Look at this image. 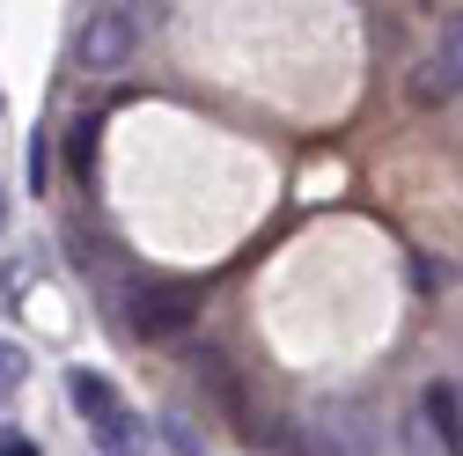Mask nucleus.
Masks as SVG:
<instances>
[{
    "label": "nucleus",
    "instance_id": "f257e3e1",
    "mask_svg": "<svg viewBox=\"0 0 463 456\" xmlns=\"http://www.w3.org/2000/svg\"><path fill=\"white\" fill-rule=\"evenodd\" d=\"M302 456H375V413L361 397H324L302 413Z\"/></svg>",
    "mask_w": 463,
    "mask_h": 456
},
{
    "label": "nucleus",
    "instance_id": "f03ea898",
    "mask_svg": "<svg viewBox=\"0 0 463 456\" xmlns=\"http://www.w3.org/2000/svg\"><path fill=\"white\" fill-rule=\"evenodd\" d=\"M147 8H96L81 30H74V60L89 67V74H118L133 52H140V37H147Z\"/></svg>",
    "mask_w": 463,
    "mask_h": 456
},
{
    "label": "nucleus",
    "instance_id": "7ed1b4c3",
    "mask_svg": "<svg viewBox=\"0 0 463 456\" xmlns=\"http://www.w3.org/2000/svg\"><path fill=\"white\" fill-rule=\"evenodd\" d=\"M199 309H206V295L192 288V280H140V288L126 295V324L140 338H177V331L199 324Z\"/></svg>",
    "mask_w": 463,
    "mask_h": 456
},
{
    "label": "nucleus",
    "instance_id": "20e7f679",
    "mask_svg": "<svg viewBox=\"0 0 463 456\" xmlns=\"http://www.w3.org/2000/svg\"><path fill=\"white\" fill-rule=\"evenodd\" d=\"M463 96V15L441 23V37L420 52V67H412V103H456Z\"/></svg>",
    "mask_w": 463,
    "mask_h": 456
},
{
    "label": "nucleus",
    "instance_id": "39448f33",
    "mask_svg": "<svg viewBox=\"0 0 463 456\" xmlns=\"http://www.w3.org/2000/svg\"><path fill=\"white\" fill-rule=\"evenodd\" d=\"M420 420L449 442V456H463V390L456 383H427L420 390Z\"/></svg>",
    "mask_w": 463,
    "mask_h": 456
},
{
    "label": "nucleus",
    "instance_id": "423d86ee",
    "mask_svg": "<svg viewBox=\"0 0 463 456\" xmlns=\"http://www.w3.org/2000/svg\"><path fill=\"white\" fill-rule=\"evenodd\" d=\"M67 397H74V413H81L89 427H110V420L126 413V405H118V390H110L96 368H74V375H67Z\"/></svg>",
    "mask_w": 463,
    "mask_h": 456
},
{
    "label": "nucleus",
    "instance_id": "0eeeda50",
    "mask_svg": "<svg viewBox=\"0 0 463 456\" xmlns=\"http://www.w3.org/2000/svg\"><path fill=\"white\" fill-rule=\"evenodd\" d=\"M96 119H89V110H81V119H74V140H67V162H74V177L81 185H96Z\"/></svg>",
    "mask_w": 463,
    "mask_h": 456
},
{
    "label": "nucleus",
    "instance_id": "6e6552de",
    "mask_svg": "<svg viewBox=\"0 0 463 456\" xmlns=\"http://www.w3.org/2000/svg\"><path fill=\"white\" fill-rule=\"evenodd\" d=\"M23 375H30V354H23V347H8V338H0V405H8V397L23 390Z\"/></svg>",
    "mask_w": 463,
    "mask_h": 456
},
{
    "label": "nucleus",
    "instance_id": "1a4fd4ad",
    "mask_svg": "<svg viewBox=\"0 0 463 456\" xmlns=\"http://www.w3.org/2000/svg\"><path fill=\"white\" fill-rule=\"evenodd\" d=\"M23 169H30V192H44V169H52V133H30V147H23Z\"/></svg>",
    "mask_w": 463,
    "mask_h": 456
},
{
    "label": "nucleus",
    "instance_id": "9d476101",
    "mask_svg": "<svg viewBox=\"0 0 463 456\" xmlns=\"http://www.w3.org/2000/svg\"><path fill=\"white\" fill-rule=\"evenodd\" d=\"M162 427H169V449H184V456H192V449H199V434H192V427H184V420H177V413H169V420H162Z\"/></svg>",
    "mask_w": 463,
    "mask_h": 456
},
{
    "label": "nucleus",
    "instance_id": "9b49d317",
    "mask_svg": "<svg viewBox=\"0 0 463 456\" xmlns=\"http://www.w3.org/2000/svg\"><path fill=\"white\" fill-rule=\"evenodd\" d=\"M0 456H44L37 442H23V434H0Z\"/></svg>",
    "mask_w": 463,
    "mask_h": 456
},
{
    "label": "nucleus",
    "instance_id": "f8f14e48",
    "mask_svg": "<svg viewBox=\"0 0 463 456\" xmlns=\"http://www.w3.org/2000/svg\"><path fill=\"white\" fill-rule=\"evenodd\" d=\"M0 214H8V199H0Z\"/></svg>",
    "mask_w": 463,
    "mask_h": 456
},
{
    "label": "nucleus",
    "instance_id": "ddd939ff",
    "mask_svg": "<svg viewBox=\"0 0 463 456\" xmlns=\"http://www.w3.org/2000/svg\"><path fill=\"white\" fill-rule=\"evenodd\" d=\"M456 390H463V383H456Z\"/></svg>",
    "mask_w": 463,
    "mask_h": 456
}]
</instances>
